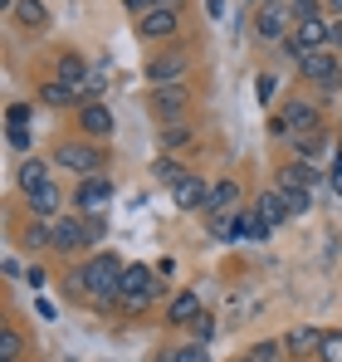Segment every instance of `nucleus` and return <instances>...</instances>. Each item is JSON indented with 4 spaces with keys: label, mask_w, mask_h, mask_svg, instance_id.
Returning <instances> with one entry per match:
<instances>
[{
    "label": "nucleus",
    "mask_w": 342,
    "mask_h": 362,
    "mask_svg": "<svg viewBox=\"0 0 342 362\" xmlns=\"http://www.w3.org/2000/svg\"><path fill=\"white\" fill-rule=\"evenodd\" d=\"M162 294H167V289H162V279L152 274V264H127V269H122V299L117 303H122L127 313H142L147 303L162 299Z\"/></svg>",
    "instance_id": "obj_1"
},
{
    "label": "nucleus",
    "mask_w": 342,
    "mask_h": 362,
    "mask_svg": "<svg viewBox=\"0 0 342 362\" xmlns=\"http://www.w3.org/2000/svg\"><path fill=\"white\" fill-rule=\"evenodd\" d=\"M328 30H333V20H323V10L318 15H303V20H293V30H288L284 40V54H313V49H328Z\"/></svg>",
    "instance_id": "obj_2"
},
{
    "label": "nucleus",
    "mask_w": 342,
    "mask_h": 362,
    "mask_svg": "<svg viewBox=\"0 0 342 362\" xmlns=\"http://www.w3.org/2000/svg\"><path fill=\"white\" fill-rule=\"evenodd\" d=\"M54 167H69V172H78V177L88 181V177H103L108 157H103V147H88V142H59Z\"/></svg>",
    "instance_id": "obj_3"
},
{
    "label": "nucleus",
    "mask_w": 342,
    "mask_h": 362,
    "mask_svg": "<svg viewBox=\"0 0 342 362\" xmlns=\"http://www.w3.org/2000/svg\"><path fill=\"white\" fill-rule=\"evenodd\" d=\"M288 30H293V5H284V0L254 5V35H259L264 45H284Z\"/></svg>",
    "instance_id": "obj_4"
},
{
    "label": "nucleus",
    "mask_w": 342,
    "mask_h": 362,
    "mask_svg": "<svg viewBox=\"0 0 342 362\" xmlns=\"http://www.w3.org/2000/svg\"><path fill=\"white\" fill-rule=\"evenodd\" d=\"M186 74H191V49H157L152 59H147V78H152V88H162V83H186Z\"/></svg>",
    "instance_id": "obj_5"
},
{
    "label": "nucleus",
    "mask_w": 342,
    "mask_h": 362,
    "mask_svg": "<svg viewBox=\"0 0 342 362\" xmlns=\"http://www.w3.org/2000/svg\"><path fill=\"white\" fill-rule=\"evenodd\" d=\"M298 132H318V108L308 98H293L279 108V118L269 122V137H298Z\"/></svg>",
    "instance_id": "obj_6"
},
{
    "label": "nucleus",
    "mask_w": 342,
    "mask_h": 362,
    "mask_svg": "<svg viewBox=\"0 0 342 362\" xmlns=\"http://www.w3.org/2000/svg\"><path fill=\"white\" fill-rule=\"evenodd\" d=\"M108 206H113V181L108 177L78 181V191H73V211H78V216H103Z\"/></svg>",
    "instance_id": "obj_7"
},
{
    "label": "nucleus",
    "mask_w": 342,
    "mask_h": 362,
    "mask_svg": "<svg viewBox=\"0 0 342 362\" xmlns=\"http://www.w3.org/2000/svg\"><path fill=\"white\" fill-rule=\"evenodd\" d=\"M186 108H191V88H186V83H162V88H152V113L162 122H181Z\"/></svg>",
    "instance_id": "obj_8"
},
{
    "label": "nucleus",
    "mask_w": 342,
    "mask_h": 362,
    "mask_svg": "<svg viewBox=\"0 0 342 362\" xmlns=\"http://www.w3.org/2000/svg\"><path fill=\"white\" fill-rule=\"evenodd\" d=\"M88 245H93L88 221H78V216H59L54 221V245H49V250H59V255H78V250H88Z\"/></svg>",
    "instance_id": "obj_9"
},
{
    "label": "nucleus",
    "mask_w": 342,
    "mask_h": 362,
    "mask_svg": "<svg viewBox=\"0 0 342 362\" xmlns=\"http://www.w3.org/2000/svg\"><path fill=\"white\" fill-rule=\"evenodd\" d=\"M78 127H83V137L108 142V137L117 132V118H113V108H108V103H98V98H93V103H83V108H78Z\"/></svg>",
    "instance_id": "obj_10"
},
{
    "label": "nucleus",
    "mask_w": 342,
    "mask_h": 362,
    "mask_svg": "<svg viewBox=\"0 0 342 362\" xmlns=\"http://www.w3.org/2000/svg\"><path fill=\"white\" fill-rule=\"evenodd\" d=\"M240 196H244V191H240V181H235V177L216 181V186H211V196H206V211H201V216H230V211H244V206H240Z\"/></svg>",
    "instance_id": "obj_11"
},
{
    "label": "nucleus",
    "mask_w": 342,
    "mask_h": 362,
    "mask_svg": "<svg viewBox=\"0 0 342 362\" xmlns=\"http://www.w3.org/2000/svg\"><path fill=\"white\" fill-rule=\"evenodd\" d=\"M279 191H313L318 186V167L313 162H303V157H293L288 167H279V181H274Z\"/></svg>",
    "instance_id": "obj_12"
},
{
    "label": "nucleus",
    "mask_w": 342,
    "mask_h": 362,
    "mask_svg": "<svg viewBox=\"0 0 342 362\" xmlns=\"http://www.w3.org/2000/svg\"><path fill=\"white\" fill-rule=\"evenodd\" d=\"M176 25H181L176 10H147V15H137V35L142 40H171Z\"/></svg>",
    "instance_id": "obj_13"
},
{
    "label": "nucleus",
    "mask_w": 342,
    "mask_h": 362,
    "mask_svg": "<svg viewBox=\"0 0 342 362\" xmlns=\"http://www.w3.org/2000/svg\"><path fill=\"white\" fill-rule=\"evenodd\" d=\"M206 196H211V186L196 177V172H191L186 181H176V186H171V201H176L181 211H206Z\"/></svg>",
    "instance_id": "obj_14"
},
{
    "label": "nucleus",
    "mask_w": 342,
    "mask_h": 362,
    "mask_svg": "<svg viewBox=\"0 0 342 362\" xmlns=\"http://www.w3.org/2000/svg\"><path fill=\"white\" fill-rule=\"evenodd\" d=\"M284 348H288V358H308V353H318V348H323V328H313V323L288 328Z\"/></svg>",
    "instance_id": "obj_15"
},
{
    "label": "nucleus",
    "mask_w": 342,
    "mask_h": 362,
    "mask_svg": "<svg viewBox=\"0 0 342 362\" xmlns=\"http://www.w3.org/2000/svg\"><path fill=\"white\" fill-rule=\"evenodd\" d=\"M201 313H206V308H201V299H196L191 289L171 294V303H167V323H176V328H191V323H196Z\"/></svg>",
    "instance_id": "obj_16"
},
{
    "label": "nucleus",
    "mask_w": 342,
    "mask_h": 362,
    "mask_svg": "<svg viewBox=\"0 0 342 362\" xmlns=\"http://www.w3.org/2000/svg\"><path fill=\"white\" fill-rule=\"evenodd\" d=\"M206 230H211V240L235 245L240 235H244V211H230V216H206Z\"/></svg>",
    "instance_id": "obj_17"
},
{
    "label": "nucleus",
    "mask_w": 342,
    "mask_h": 362,
    "mask_svg": "<svg viewBox=\"0 0 342 362\" xmlns=\"http://www.w3.org/2000/svg\"><path fill=\"white\" fill-rule=\"evenodd\" d=\"M59 83H69V88H78V93H88V64L83 54H59Z\"/></svg>",
    "instance_id": "obj_18"
},
{
    "label": "nucleus",
    "mask_w": 342,
    "mask_h": 362,
    "mask_svg": "<svg viewBox=\"0 0 342 362\" xmlns=\"http://www.w3.org/2000/svg\"><path fill=\"white\" fill-rule=\"evenodd\" d=\"M49 167H54V162H45V157H25V162H20V191L35 196L40 186H49Z\"/></svg>",
    "instance_id": "obj_19"
},
{
    "label": "nucleus",
    "mask_w": 342,
    "mask_h": 362,
    "mask_svg": "<svg viewBox=\"0 0 342 362\" xmlns=\"http://www.w3.org/2000/svg\"><path fill=\"white\" fill-rule=\"evenodd\" d=\"M254 211H259V221H269V226H284V221H293V216H288V196L279 191V186H274V191H264Z\"/></svg>",
    "instance_id": "obj_20"
},
{
    "label": "nucleus",
    "mask_w": 342,
    "mask_h": 362,
    "mask_svg": "<svg viewBox=\"0 0 342 362\" xmlns=\"http://www.w3.org/2000/svg\"><path fill=\"white\" fill-rule=\"evenodd\" d=\"M59 206H64V191H59L54 181H49V186H40V191L30 196V211H35L40 221H49V216H59Z\"/></svg>",
    "instance_id": "obj_21"
},
{
    "label": "nucleus",
    "mask_w": 342,
    "mask_h": 362,
    "mask_svg": "<svg viewBox=\"0 0 342 362\" xmlns=\"http://www.w3.org/2000/svg\"><path fill=\"white\" fill-rule=\"evenodd\" d=\"M40 98H45L49 108H69V103H78V98L88 103V93H78V88H69V83H59V78H49V83L40 88Z\"/></svg>",
    "instance_id": "obj_22"
},
{
    "label": "nucleus",
    "mask_w": 342,
    "mask_h": 362,
    "mask_svg": "<svg viewBox=\"0 0 342 362\" xmlns=\"http://www.w3.org/2000/svg\"><path fill=\"white\" fill-rule=\"evenodd\" d=\"M15 20H20L25 30H45V25H49V10H45V0H20V5H15Z\"/></svg>",
    "instance_id": "obj_23"
},
{
    "label": "nucleus",
    "mask_w": 342,
    "mask_h": 362,
    "mask_svg": "<svg viewBox=\"0 0 342 362\" xmlns=\"http://www.w3.org/2000/svg\"><path fill=\"white\" fill-rule=\"evenodd\" d=\"M152 177H157V181H167V186H176V181H186V177H191V167H181L176 157H157V162H152Z\"/></svg>",
    "instance_id": "obj_24"
},
{
    "label": "nucleus",
    "mask_w": 342,
    "mask_h": 362,
    "mask_svg": "<svg viewBox=\"0 0 342 362\" xmlns=\"http://www.w3.org/2000/svg\"><path fill=\"white\" fill-rule=\"evenodd\" d=\"M293 142V152L303 157V162H313L318 152H323V132H298V137H288Z\"/></svg>",
    "instance_id": "obj_25"
},
{
    "label": "nucleus",
    "mask_w": 342,
    "mask_h": 362,
    "mask_svg": "<svg viewBox=\"0 0 342 362\" xmlns=\"http://www.w3.org/2000/svg\"><path fill=\"white\" fill-rule=\"evenodd\" d=\"M20 353H25V338L15 328H0V362H20Z\"/></svg>",
    "instance_id": "obj_26"
},
{
    "label": "nucleus",
    "mask_w": 342,
    "mask_h": 362,
    "mask_svg": "<svg viewBox=\"0 0 342 362\" xmlns=\"http://www.w3.org/2000/svg\"><path fill=\"white\" fill-rule=\"evenodd\" d=\"M249 358H254V362H284L288 348L279 343V338H269V343H254V348H249Z\"/></svg>",
    "instance_id": "obj_27"
},
{
    "label": "nucleus",
    "mask_w": 342,
    "mask_h": 362,
    "mask_svg": "<svg viewBox=\"0 0 342 362\" xmlns=\"http://www.w3.org/2000/svg\"><path fill=\"white\" fill-rule=\"evenodd\" d=\"M323 362H342V333L338 328H323V348H318Z\"/></svg>",
    "instance_id": "obj_28"
},
{
    "label": "nucleus",
    "mask_w": 342,
    "mask_h": 362,
    "mask_svg": "<svg viewBox=\"0 0 342 362\" xmlns=\"http://www.w3.org/2000/svg\"><path fill=\"white\" fill-rule=\"evenodd\" d=\"M162 362H211V353H206V343H186V348L167 353Z\"/></svg>",
    "instance_id": "obj_29"
},
{
    "label": "nucleus",
    "mask_w": 342,
    "mask_h": 362,
    "mask_svg": "<svg viewBox=\"0 0 342 362\" xmlns=\"http://www.w3.org/2000/svg\"><path fill=\"white\" fill-rule=\"evenodd\" d=\"M269 230H274V226L259 221V211H244V235H249V240H269Z\"/></svg>",
    "instance_id": "obj_30"
},
{
    "label": "nucleus",
    "mask_w": 342,
    "mask_h": 362,
    "mask_svg": "<svg viewBox=\"0 0 342 362\" xmlns=\"http://www.w3.org/2000/svg\"><path fill=\"white\" fill-rule=\"evenodd\" d=\"M288 196V216H308L313 211V191H284Z\"/></svg>",
    "instance_id": "obj_31"
},
{
    "label": "nucleus",
    "mask_w": 342,
    "mask_h": 362,
    "mask_svg": "<svg viewBox=\"0 0 342 362\" xmlns=\"http://www.w3.org/2000/svg\"><path fill=\"white\" fill-rule=\"evenodd\" d=\"M162 142H167V147H186V142H191V127H181V122H167V127H162Z\"/></svg>",
    "instance_id": "obj_32"
},
{
    "label": "nucleus",
    "mask_w": 342,
    "mask_h": 362,
    "mask_svg": "<svg viewBox=\"0 0 342 362\" xmlns=\"http://www.w3.org/2000/svg\"><path fill=\"white\" fill-rule=\"evenodd\" d=\"M254 88H259V103L269 108V103H274V93H279V78H274V74H259V83H254Z\"/></svg>",
    "instance_id": "obj_33"
},
{
    "label": "nucleus",
    "mask_w": 342,
    "mask_h": 362,
    "mask_svg": "<svg viewBox=\"0 0 342 362\" xmlns=\"http://www.w3.org/2000/svg\"><path fill=\"white\" fill-rule=\"evenodd\" d=\"M191 333H196V343H211V338H216V318H211V313H201V318L191 323Z\"/></svg>",
    "instance_id": "obj_34"
},
{
    "label": "nucleus",
    "mask_w": 342,
    "mask_h": 362,
    "mask_svg": "<svg viewBox=\"0 0 342 362\" xmlns=\"http://www.w3.org/2000/svg\"><path fill=\"white\" fill-rule=\"evenodd\" d=\"M5 122H10V127H25V122H30V103H10V108H5Z\"/></svg>",
    "instance_id": "obj_35"
},
{
    "label": "nucleus",
    "mask_w": 342,
    "mask_h": 362,
    "mask_svg": "<svg viewBox=\"0 0 342 362\" xmlns=\"http://www.w3.org/2000/svg\"><path fill=\"white\" fill-rule=\"evenodd\" d=\"M10 147L25 152V147H30V127H10Z\"/></svg>",
    "instance_id": "obj_36"
},
{
    "label": "nucleus",
    "mask_w": 342,
    "mask_h": 362,
    "mask_svg": "<svg viewBox=\"0 0 342 362\" xmlns=\"http://www.w3.org/2000/svg\"><path fill=\"white\" fill-rule=\"evenodd\" d=\"M328 49L342 54V20H333V30H328Z\"/></svg>",
    "instance_id": "obj_37"
},
{
    "label": "nucleus",
    "mask_w": 342,
    "mask_h": 362,
    "mask_svg": "<svg viewBox=\"0 0 342 362\" xmlns=\"http://www.w3.org/2000/svg\"><path fill=\"white\" fill-rule=\"evenodd\" d=\"M83 221H88V235H93V240H103V216H83Z\"/></svg>",
    "instance_id": "obj_38"
},
{
    "label": "nucleus",
    "mask_w": 342,
    "mask_h": 362,
    "mask_svg": "<svg viewBox=\"0 0 342 362\" xmlns=\"http://www.w3.org/2000/svg\"><path fill=\"white\" fill-rule=\"evenodd\" d=\"M328 181H333V191L342 196V152H338V162H333V177H328Z\"/></svg>",
    "instance_id": "obj_39"
},
{
    "label": "nucleus",
    "mask_w": 342,
    "mask_h": 362,
    "mask_svg": "<svg viewBox=\"0 0 342 362\" xmlns=\"http://www.w3.org/2000/svg\"><path fill=\"white\" fill-rule=\"evenodd\" d=\"M206 10H211V15L220 20V15H225V0H206Z\"/></svg>",
    "instance_id": "obj_40"
},
{
    "label": "nucleus",
    "mask_w": 342,
    "mask_h": 362,
    "mask_svg": "<svg viewBox=\"0 0 342 362\" xmlns=\"http://www.w3.org/2000/svg\"><path fill=\"white\" fill-rule=\"evenodd\" d=\"M127 10H137V15H147V10H152V0H127Z\"/></svg>",
    "instance_id": "obj_41"
},
{
    "label": "nucleus",
    "mask_w": 342,
    "mask_h": 362,
    "mask_svg": "<svg viewBox=\"0 0 342 362\" xmlns=\"http://www.w3.org/2000/svg\"><path fill=\"white\" fill-rule=\"evenodd\" d=\"M328 10H338V20H342V0H328Z\"/></svg>",
    "instance_id": "obj_42"
},
{
    "label": "nucleus",
    "mask_w": 342,
    "mask_h": 362,
    "mask_svg": "<svg viewBox=\"0 0 342 362\" xmlns=\"http://www.w3.org/2000/svg\"><path fill=\"white\" fill-rule=\"evenodd\" d=\"M0 5H5V10H15V5H20V0H0Z\"/></svg>",
    "instance_id": "obj_43"
},
{
    "label": "nucleus",
    "mask_w": 342,
    "mask_h": 362,
    "mask_svg": "<svg viewBox=\"0 0 342 362\" xmlns=\"http://www.w3.org/2000/svg\"><path fill=\"white\" fill-rule=\"evenodd\" d=\"M240 362H254V358H240Z\"/></svg>",
    "instance_id": "obj_44"
},
{
    "label": "nucleus",
    "mask_w": 342,
    "mask_h": 362,
    "mask_svg": "<svg viewBox=\"0 0 342 362\" xmlns=\"http://www.w3.org/2000/svg\"><path fill=\"white\" fill-rule=\"evenodd\" d=\"M254 5H264V0H254Z\"/></svg>",
    "instance_id": "obj_45"
}]
</instances>
